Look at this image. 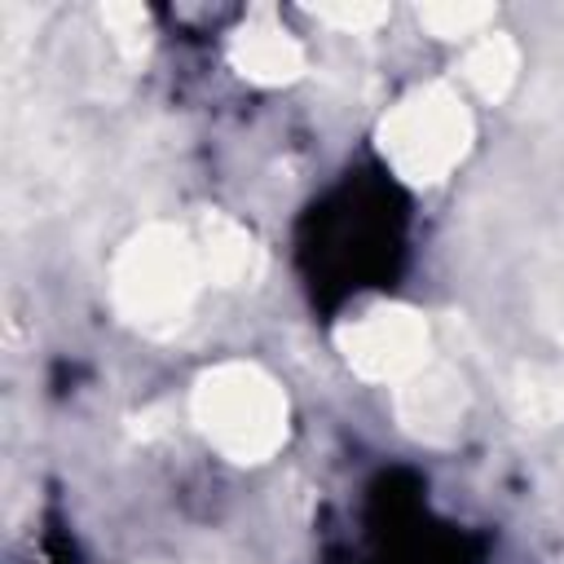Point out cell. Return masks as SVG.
I'll list each match as a JSON object with an SVG mask.
<instances>
[{"instance_id": "3957f363", "label": "cell", "mask_w": 564, "mask_h": 564, "mask_svg": "<svg viewBox=\"0 0 564 564\" xmlns=\"http://www.w3.org/2000/svg\"><path fill=\"white\" fill-rule=\"evenodd\" d=\"M476 123L449 84H419L379 123V150L405 185H441L471 150Z\"/></svg>"}, {"instance_id": "52a82bcc", "label": "cell", "mask_w": 564, "mask_h": 564, "mask_svg": "<svg viewBox=\"0 0 564 564\" xmlns=\"http://www.w3.org/2000/svg\"><path fill=\"white\" fill-rule=\"evenodd\" d=\"M194 238H198L207 286H251L264 273V251L256 234L229 212H203Z\"/></svg>"}, {"instance_id": "277c9868", "label": "cell", "mask_w": 564, "mask_h": 564, "mask_svg": "<svg viewBox=\"0 0 564 564\" xmlns=\"http://www.w3.org/2000/svg\"><path fill=\"white\" fill-rule=\"evenodd\" d=\"M335 348L361 383L401 388L410 375H419L432 361V326L419 308L383 300V304H370L366 313L348 317L335 330Z\"/></svg>"}, {"instance_id": "6da1fadb", "label": "cell", "mask_w": 564, "mask_h": 564, "mask_svg": "<svg viewBox=\"0 0 564 564\" xmlns=\"http://www.w3.org/2000/svg\"><path fill=\"white\" fill-rule=\"evenodd\" d=\"M189 419L225 463L260 467L286 445L291 405L264 366L216 361L189 388Z\"/></svg>"}, {"instance_id": "9c48e42d", "label": "cell", "mask_w": 564, "mask_h": 564, "mask_svg": "<svg viewBox=\"0 0 564 564\" xmlns=\"http://www.w3.org/2000/svg\"><path fill=\"white\" fill-rule=\"evenodd\" d=\"M414 18H419V26L432 35V40H458V44H471L476 35H485V26L498 18V9L494 4H467V0H458V4H419L414 9Z\"/></svg>"}, {"instance_id": "30bf717a", "label": "cell", "mask_w": 564, "mask_h": 564, "mask_svg": "<svg viewBox=\"0 0 564 564\" xmlns=\"http://www.w3.org/2000/svg\"><path fill=\"white\" fill-rule=\"evenodd\" d=\"M101 22L110 31V44L123 57H141L150 44V13L141 4H101Z\"/></svg>"}, {"instance_id": "8992f818", "label": "cell", "mask_w": 564, "mask_h": 564, "mask_svg": "<svg viewBox=\"0 0 564 564\" xmlns=\"http://www.w3.org/2000/svg\"><path fill=\"white\" fill-rule=\"evenodd\" d=\"M229 62L242 79H251L260 88H282V84H295L304 75L308 53L291 31H282L269 13H260L256 22H247L229 40Z\"/></svg>"}, {"instance_id": "ba28073f", "label": "cell", "mask_w": 564, "mask_h": 564, "mask_svg": "<svg viewBox=\"0 0 564 564\" xmlns=\"http://www.w3.org/2000/svg\"><path fill=\"white\" fill-rule=\"evenodd\" d=\"M463 79L480 101H502L520 79V44L507 31H485L463 53Z\"/></svg>"}, {"instance_id": "5b68a950", "label": "cell", "mask_w": 564, "mask_h": 564, "mask_svg": "<svg viewBox=\"0 0 564 564\" xmlns=\"http://www.w3.org/2000/svg\"><path fill=\"white\" fill-rule=\"evenodd\" d=\"M467 392L449 366H423L397 388V423L419 441H449L463 427Z\"/></svg>"}, {"instance_id": "7a4b0ae2", "label": "cell", "mask_w": 564, "mask_h": 564, "mask_svg": "<svg viewBox=\"0 0 564 564\" xmlns=\"http://www.w3.org/2000/svg\"><path fill=\"white\" fill-rule=\"evenodd\" d=\"M203 282L207 273L198 238L163 220L137 229L110 264L115 313L145 335H172L176 326H185Z\"/></svg>"}, {"instance_id": "8fae6325", "label": "cell", "mask_w": 564, "mask_h": 564, "mask_svg": "<svg viewBox=\"0 0 564 564\" xmlns=\"http://www.w3.org/2000/svg\"><path fill=\"white\" fill-rule=\"evenodd\" d=\"M322 26H330V31H339V35H370V31H379L388 18H392V9L388 4H317V9H308Z\"/></svg>"}]
</instances>
